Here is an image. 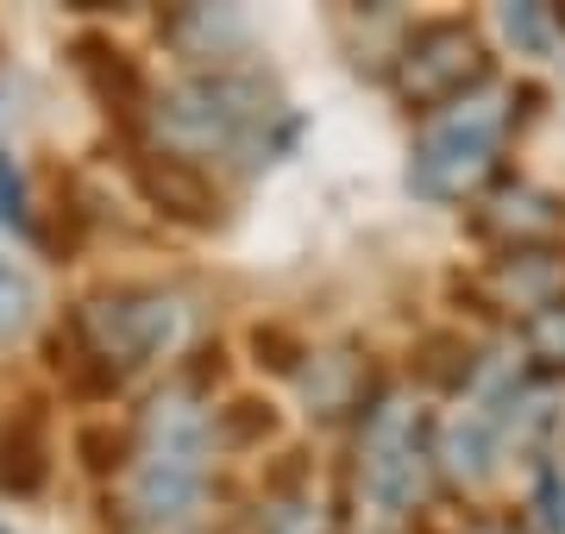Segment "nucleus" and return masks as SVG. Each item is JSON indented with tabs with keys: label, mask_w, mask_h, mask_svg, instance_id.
I'll use <instances>...</instances> for the list:
<instances>
[{
	"label": "nucleus",
	"mask_w": 565,
	"mask_h": 534,
	"mask_svg": "<svg viewBox=\"0 0 565 534\" xmlns=\"http://www.w3.org/2000/svg\"><path fill=\"white\" fill-rule=\"evenodd\" d=\"M509 107L503 95H465L422 132L415 158H408V189L427 202H452L465 189L484 183V170L497 164V145H503Z\"/></svg>",
	"instance_id": "1"
},
{
	"label": "nucleus",
	"mask_w": 565,
	"mask_h": 534,
	"mask_svg": "<svg viewBox=\"0 0 565 534\" xmlns=\"http://www.w3.org/2000/svg\"><path fill=\"white\" fill-rule=\"evenodd\" d=\"M264 114V88L239 70H202V76H182L177 88H163L151 120H158L170 158L189 151H226L239 145V132Z\"/></svg>",
	"instance_id": "2"
},
{
	"label": "nucleus",
	"mask_w": 565,
	"mask_h": 534,
	"mask_svg": "<svg viewBox=\"0 0 565 534\" xmlns=\"http://www.w3.org/2000/svg\"><path fill=\"white\" fill-rule=\"evenodd\" d=\"M484 39L465 20H427L408 32L403 57H396V95L408 107H452L465 102V88L484 83Z\"/></svg>",
	"instance_id": "3"
},
{
	"label": "nucleus",
	"mask_w": 565,
	"mask_h": 534,
	"mask_svg": "<svg viewBox=\"0 0 565 534\" xmlns=\"http://www.w3.org/2000/svg\"><path fill=\"white\" fill-rule=\"evenodd\" d=\"M82 340L114 371L145 365L177 340V302L163 289H107L95 302H82Z\"/></svg>",
	"instance_id": "4"
},
{
	"label": "nucleus",
	"mask_w": 565,
	"mask_h": 534,
	"mask_svg": "<svg viewBox=\"0 0 565 534\" xmlns=\"http://www.w3.org/2000/svg\"><path fill=\"white\" fill-rule=\"evenodd\" d=\"M364 491L390 515L415 510V496H422V440H415V421L403 403H384L364 434Z\"/></svg>",
	"instance_id": "5"
},
{
	"label": "nucleus",
	"mask_w": 565,
	"mask_h": 534,
	"mask_svg": "<svg viewBox=\"0 0 565 534\" xmlns=\"http://www.w3.org/2000/svg\"><path fill=\"white\" fill-rule=\"evenodd\" d=\"M202 484H207L202 459H145L139 478H132V510H139L145 528L182 534L189 515L202 510Z\"/></svg>",
	"instance_id": "6"
},
{
	"label": "nucleus",
	"mask_w": 565,
	"mask_h": 534,
	"mask_svg": "<svg viewBox=\"0 0 565 534\" xmlns=\"http://www.w3.org/2000/svg\"><path fill=\"white\" fill-rule=\"evenodd\" d=\"M132 183H139V195L158 207V214H170V221H182V226H207L221 214L214 183L202 177L195 158H139Z\"/></svg>",
	"instance_id": "7"
},
{
	"label": "nucleus",
	"mask_w": 565,
	"mask_h": 534,
	"mask_svg": "<svg viewBox=\"0 0 565 534\" xmlns=\"http://www.w3.org/2000/svg\"><path fill=\"white\" fill-rule=\"evenodd\" d=\"M44 484H51V421L39 403H20L0 421V491L25 503Z\"/></svg>",
	"instance_id": "8"
},
{
	"label": "nucleus",
	"mask_w": 565,
	"mask_h": 534,
	"mask_svg": "<svg viewBox=\"0 0 565 534\" xmlns=\"http://www.w3.org/2000/svg\"><path fill=\"white\" fill-rule=\"evenodd\" d=\"M76 70L82 83L95 88V102L107 107V114H139L145 107V70L132 57H126L114 39H76Z\"/></svg>",
	"instance_id": "9"
},
{
	"label": "nucleus",
	"mask_w": 565,
	"mask_h": 534,
	"mask_svg": "<svg viewBox=\"0 0 565 534\" xmlns=\"http://www.w3.org/2000/svg\"><path fill=\"white\" fill-rule=\"evenodd\" d=\"M207 415L189 403V391H170L145 409V459H207Z\"/></svg>",
	"instance_id": "10"
},
{
	"label": "nucleus",
	"mask_w": 565,
	"mask_h": 534,
	"mask_svg": "<svg viewBox=\"0 0 565 534\" xmlns=\"http://www.w3.org/2000/svg\"><path fill=\"white\" fill-rule=\"evenodd\" d=\"M163 39L177 44L182 57H226L233 44H245V20L233 7H182L163 20Z\"/></svg>",
	"instance_id": "11"
},
{
	"label": "nucleus",
	"mask_w": 565,
	"mask_h": 534,
	"mask_svg": "<svg viewBox=\"0 0 565 534\" xmlns=\"http://www.w3.org/2000/svg\"><path fill=\"white\" fill-rule=\"evenodd\" d=\"M446 466L459 478H490L497 472V415L490 409H465L446 421Z\"/></svg>",
	"instance_id": "12"
},
{
	"label": "nucleus",
	"mask_w": 565,
	"mask_h": 534,
	"mask_svg": "<svg viewBox=\"0 0 565 534\" xmlns=\"http://www.w3.org/2000/svg\"><path fill=\"white\" fill-rule=\"evenodd\" d=\"M277 428V409L264 403V396H239V403H226L214 421H207V434H214V447L226 452H245V447H258L264 434Z\"/></svg>",
	"instance_id": "13"
},
{
	"label": "nucleus",
	"mask_w": 565,
	"mask_h": 534,
	"mask_svg": "<svg viewBox=\"0 0 565 534\" xmlns=\"http://www.w3.org/2000/svg\"><path fill=\"white\" fill-rule=\"evenodd\" d=\"M497 284H503V296L527 302V314H534L541 302H553V289L565 284V270H559V265H546L541 252H515V258L497 270Z\"/></svg>",
	"instance_id": "14"
},
{
	"label": "nucleus",
	"mask_w": 565,
	"mask_h": 534,
	"mask_svg": "<svg viewBox=\"0 0 565 534\" xmlns=\"http://www.w3.org/2000/svg\"><path fill=\"white\" fill-rule=\"evenodd\" d=\"M415 377H422L427 391H459L465 377H471V346H465L459 333H434L415 359Z\"/></svg>",
	"instance_id": "15"
},
{
	"label": "nucleus",
	"mask_w": 565,
	"mask_h": 534,
	"mask_svg": "<svg viewBox=\"0 0 565 534\" xmlns=\"http://www.w3.org/2000/svg\"><path fill=\"white\" fill-rule=\"evenodd\" d=\"M522 346L541 359V365H565V296L541 302V309L522 321Z\"/></svg>",
	"instance_id": "16"
},
{
	"label": "nucleus",
	"mask_w": 565,
	"mask_h": 534,
	"mask_svg": "<svg viewBox=\"0 0 565 534\" xmlns=\"http://www.w3.org/2000/svg\"><path fill=\"white\" fill-rule=\"evenodd\" d=\"M32 314H39V284L25 270H0V346L20 340L32 328Z\"/></svg>",
	"instance_id": "17"
},
{
	"label": "nucleus",
	"mask_w": 565,
	"mask_h": 534,
	"mask_svg": "<svg viewBox=\"0 0 565 534\" xmlns=\"http://www.w3.org/2000/svg\"><path fill=\"white\" fill-rule=\"evenodd\" d=\"M497 226L515 233V239H534V233H553V226H559V207L546 202V195H534V189H522V195H509V202L497 207Z\"/></svg>",
	"instance_id": "18"
},
{
	"label": "nucleus",
	"mask_w": 565,
	"mask_h": 534,
	"mask_svg": "<svg viewBox=\"0 0 565 534\" xmlns=\"http://www.w3.org/2000/svg\"><path fill=\"white\" fill-rule=\"evenodd\" d=\"M76 452H82L88 472H120L126 466V434L107 428V421H88V428L76 434Z\"/></svg>",
	"instance_id": "19"
},
{
	"label": "nucleus",
	"mask_w": 565,
	"mask_h": 534,
	"mask_svg": "<svg viewBox=\"0 0 565 534\" xmlns=\"http://www.w3.org/2000/svg\"><path fill=\"white\" fill-rule=\"evenodd\" d=\"M252 352H258V365H270V371H302V359H308V346L289 328H277V321L252 328Z\"/></svg>",
	"instance_id": "20"
},
{
	"label": "nucleus",
	"mask_w": 565,
	"mask_h": 534,
	"mask_svg": "<svg viewBox=\"0 0 565 534\" xmlns=\"http://www.w3.org/2000/svg\"><path fill=\"white\" fill-rule=\"evenodd\" d=\"M503 32H509V44H522L527 57H541L546 44H553V32H546V7H503Z\"/></svg>",
	"instance_id": "21"
},
{
	"label": "nucleus",
	"mask_w": 565,
	"mask_h": 534,
	"mask_svg": "<svg viewBox=\"0 0 565 534\" xmlns=\"http://www.w3.org/2000/svg\"><path fill=\"white\" fill-rule=\"evenodd\" d=\"M321 365H327V384L315 391V409H327V415H333V409L345 403V384H352V371H359V365H352L345 352H333V359H321Z\"/></svg>",
	"instance_id": "22"
},
{
	"label": "nucleus",
	"mask_w": 565,
	"mask_h": 534,
	"mask_svg": "<svg viewBox=\"0 0 565 534\" xmlns=\"http://www.w3.org/2000/svg\"><path fill=\"white\" fill-rule=\"evenodd\" d=\"M559 452H565V421H559Z\"/></svg>",
	"instance_id": "23"
},
{
	"label": "nucleus",
	"mask_w": 565,
	"mask_h": 534,
	"mask_svg": "<svg viewBox=\"0 0 565 534\" xmlns=\"http://www.w3.org/2000/svg\"><path fill=\"white\" fill-rule=\"evenodd\" d=\"M0 270H7V265H0Z\"/></svg>",
	"instance_id": "24"
}]
</instances>
